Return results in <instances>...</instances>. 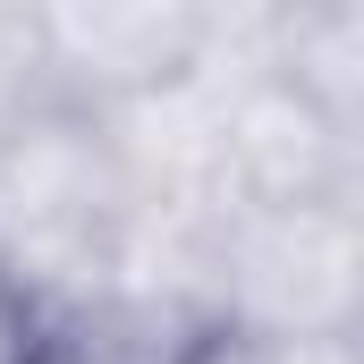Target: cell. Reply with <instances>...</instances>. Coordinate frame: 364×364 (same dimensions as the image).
<instances>
[{
  "mask_svg": "<svg viewBox=\"0 0 364 364\" xmlns=\"http://www.w3.org/2000/svg\"><path fill=\"white\" fill-rule=\"evenodd\" d=\"M203 34H212V9H43L34 17L43 102L60 110L144 102V93L195 77Z\"/></svg>",
  "mask_w": 364,
  "mask_h": 364,
  "instance_id": "3957f363",
  "label": "cell"
},
{
  "mask_svg": "<svg viewBox=\"0 0 364 364\" xmlns=\"http://www.w3.org/2000/svg\"><path fill=\"white\" fill-rule=\"evenodd\" d=\"M136 186L93 110H26L0 136V279L51 322L119 279Z\"/></svg>",
  "mask_w": 364,
  "mask_h": 364,
  "instance_id": "6da1fadb",
  "label": "cell"
},
{
  "mask_svg": "<svg viewBox=\"0 0 364 364\" xmlns=\"http://www.w3.org/2000/svg\"><path fill=\"white\" fill-rule=\"evenodd\" d=\"M272 77L296 85L322 119L356 127L364 119V9L356 0L272 9Z\"/></svg>",
  "mask_w": 364,
  "mask_h": 364,
  "instance_id": "277c9868",
  "label": "cell"
},
{
  "mask_svg": "<svg viewBox=\"0 0 364 364\" xmlns=\"http://www.w3.org/2000/svg\"><path fill=\"white\" fill-rule=\"evenodd\" d=\"M186 364H356V339H255V331H212Z\"/></svg>",
  "mask_w": 364,
  "mask_h": 364,
  "instance_id": "5b68a950",
  "label": "cell"
},
{
  "mask_svg": "<svg viewBox=\"0 0 364 364\" xmlns=\"http://www.w3.org/2000/svg\"><path fill=\"white\" fill-rule=\"evenodd\" d=\"M364 220L356 203H229L212 220L203 305L255 339H356Z\"/></svg>",
  "mask_w": 364,
  "mask_h": 364,
  "instance_id": "7a4b0ae2",
  "label": "cell"
},
{
  "mask_svg": "<svg viewBox=\"0 0 364 364\" xmlns=\"http://www.w3.org/2000/svg\"><path fill=\"white\" fill-rule=\"evenodd\" d=\"M34 364H85V356H68V348H43V356H34Z\"/></svg>",
  "mask_w": 364,
  "mask_h": 364,
  "instance_id": "52a82bcc",
  "label": "cell"
},
{
  "mask_svg": "<svg viewBox=\"0 0 364 364\" xmlns=\"http://www.w3.org/2000/svg\"><path fill=\"white\" fill-rule=\"evenodd\" d=\"M43 356V314L0 279V364H34Z\"/></svg>",
  "mask_w": 364,
  "mask_h": 364,
  "instance_id": "8992f818",
  "label": "cell"
}]
</instances>
